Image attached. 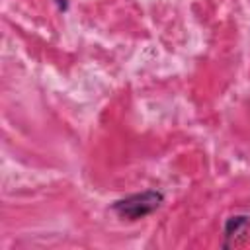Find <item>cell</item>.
I'll return each mask as SVG.
<instances>
[{"instance_id":"cell-3","label":"cell","mask_w":250,"mask_h":250,"mask_svg":"<svg viewBox=\"0 0 250 250\" xmlns=\"http://www.w3.org/2000/svg\"><path fill=\"white\" fill-rule=\"evenodd\" d=\"M55 4H57V6H59V10H62V12L68 8V0H55Z\"/></svg>"},{"instance_id":"cell-1","label":"cell","mask_w":250,"mask_h":250,"mask_svg":"<svg viewBox=\"0 0 250 250\" xmlns=\"http://www.w3.org/2000/svg\"><path fill=\"white\" fill-rule=\"evenodd\" d=\"M162 193L160 191H143V193H133L127 195L123 199H117L111 209L121 217V219H129V221H137L143 219L146 215H150L152 211H156L162 203Z\"/></svg>"},{"instance_id":"cell-2","label":"cell","mask_w":250,"mask_h":250,"mask_svg":"<svg viewBox=\"0 0 250 250\" xmlns=\"http://www.w3.org/2000/svg\"><path fill=\"white\" fill-rule=\"evenodd\" d=\"M250 227V219L244 217V215H236V217H230L225 225V240L227 244H234L238 242V238H242L246 234Z\"/></svg>"}]
</instances>
